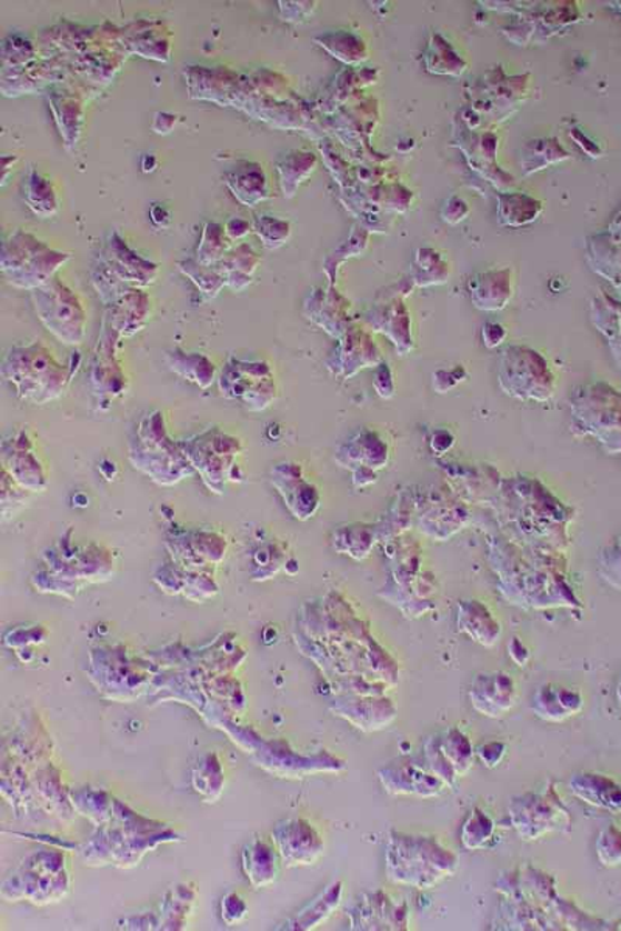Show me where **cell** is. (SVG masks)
<instances>
[{"label":"cell","instance_id":"1","mask_svg":"<svg viewBox=\"0 0 621 931\" xmlns=\"http://www.w3.org/2000/svg\"><path fill=\"white\" fill-rule=\"evenodd\" d=\"M488 557L498 577L499 592L510 604L529 610L580 608L560 553L495 539Z\"/></svg>","mask_w":621,"mask_h":931},{"label":"cell","instance_id":"2","mask_svg":"<svg viewBox=\"0 0 621 931\" xmlns=\"http://www.w3.org/2000/svg\"><path fill=\"white\" fill-rule=\"evenodd\" d=\"M503 515L522 535L525 545L561 550L568 542L570 512L538 480L518 477L505 481Z\"/></svg>","mask_w":621,"mask_h":931},{"label":"cell","instance_id":"3","mask_svg":"<svg viewBox=\"0 0 621 931\" xmlns=\"http://www.w3.org/2000/svg\"><path fill=\"white\" fill-rule=\"evenodd\" d=\"M459 868V857L435 837L392 831L385 848V874L397 885L431 890Z\"/></svg>","mask_w":621,"mask_h":931},{"label":"cell","instance_id":"4","mask_svg":"<svg viewBox=\"0 0 621 931\" xmlns=\"http://www.w3.org/2000/svg\"><path fill=\"white\" fill-rule=\"evenodd\" d=\"M70 376L41 343L13 347L2 362V378L13 386L16 397L34 406L61 398L72 381Z\"/></svg>","mask_w":621,"mask_h":931},{"label":"cell","instance_id":"5","mask_svg":"<svg viewBox=\"0 0 621 931\" xmlns=\"http://www.w3.org/2000/svg\"><path fill=\"white\" fill-rule=\"evenodd\" d=\"M129 461L162 487H173L194 473L179 443L168 437L166 420L159 410L144 414L136 426L129 438Z\"/></svg>","mask_w":621,"mask_h":931},{"label":"cell","instance_id":"6","mask_svg":"<svg viewBox=\"0 0 621 931\" xmlns=\"http://www.w3.org/2000/svg\"><path fill=\"white\" fill-rule=\"evenodd\" d=\"M572 430L589 436L608 452L621 453V393L603 382L577 387L570 398Z\"/></svg>","mask_w":621,"mask_h":931},{"label":"cell","instance_id":"7","mask_svg":"<svg viewBox=\"0 0 621 931\" xmlns=\"http://www.w3.org/2000/svg\"><path fill=\"white\" fill-rule=\"evenodd\" d=\"M46 562L49 570L38 573L33 579L34 584L41 592L61 594L77 592L83 584L107 579L114 569V559L109 551L97 545L68 553L60 542L54 549L47 551Z\"/></svg>","mask_w":621,"mask_h":931},{"label":"cell","instance_id":"8","mask_svg":"<svg viewBox=\"0 0 621 931\" xmlns=\"http://www.w3.org/2000/svg\"><path fill=\"white\" fill-rule=\"evenodd\" d=\"M392 570L379 597L397 605L409 618H420L433 608L437 584L431 573L421 570L420 551L405 545V553L392 554Z\"/></svg>","mask_w":621,"mask_h":931},{"label":"cell","instance_id":"9","mask_svg":"<svg viewBox=\"0 0 621 931\" xmlns=\"http://www.w3.org/2000/svg\"><path fill=\"white\" fill-rule=\"evenodd\" d=\"M511 827L525 841L542 839L547 834L572 831V815L562 803L553 782H547L542 790L514 797L508 805Z\"/></svg>","mask_w":621,"mask_h":931},{"label":"cell","instance_id":"10","mask_svg":"<svg viewBox=\"0 0 621 931\" xmlns=\"http://www.w3.org/2000/svg\"><path fill=\"white\" fill-rule=\"evenodd\" d=\"M178 443L206 487L214 494H222L226 481L232 479L237 469V457L243 452L241 441L218 428H210Z\"/></svg>","mask_w":621,"mask_h":931},{"label":"cell","instance_id":"11","mask_svg":"<svg viewBox=\"0 0 621 931\" xmlns=\"http://www.w3.org/2000/svg\"><path fill=\"white\" fill-rule=\"evenodd\" d=\"M66 260H69L66 253L53 252L31 234L19 230L3 244L2 271L16 288L34 291L49 283Z\"/></svg>","mask_w":621,"mask_h":931},{"label":"cell","instance_id":"12","mask_svg":"<svg viewBox=\"0 0 621 931\" xmlns=\"http://www.w3.org/2000/svg\"><path fill=\"white\" fill-rule=\"evenodd\" d=\"M499 386L519 401L545 402L553 397L554 378L549 363L537 351L508 347L499 358Z\"/></svg>","mask_w":621,"mask_h":931},{"label":"cell","instance_id":"13","mask_svg":"<svg viewBox=\"0 0 621 931\" xmlns=\"http://www.w3.org/2000/svg\"><path fill=\"white\" fill-rule=\"evenodd\" d=\"M42 324L66 346H81L86 336V312L76 293L58 279L31 291Z\"/></svg>","mask_w":621,"mask_h":931},{"label":"cell","instance_id":"14","mask_svg":"<svg viewBox=\"0 0 621 931\" xmlns=\"http://www.w3.org/2000/svg\"><path fill=\"white\" fill-rule=\"evenodd\" d=\"M226 399H238L250 412H263L276 401L277 386L269 363L230 358L218 376Z\"/></svg>","mask_w":621,"mask_h":931},{"label":"cell","instance_id":"15","mask_svg":"<svg viewBox=\"0 0 621 931\" xmlns=\"http://www.w3.org/2000/svg\"><path fill=\"white\" fill-rule=\"evenodd\" d=\"M500 894L493 929L498 930H562L557 919L530 901L519 888L514 871L503 872L495 882Z\"/></svg>","mask_w":621,"mask_h":931},{"label":"cell","instance_id":"16","mask_svg":"<svg viewBox=\"0 0 621 931\" xmlns=\"http://www.w3.org/2000/svg\"><path fill=\"white\" fill-rule=\"evenodd\" d=\"M334 459L351 471L354 488H365L378 480L379 469L389 463V446L373 430L361 429L339 446Z\"/></svg>","mask_w":621,"mask_h":931},{"label":"cell","instance_id":"17","mask_svg":"<svg viewBox=\"0 0 621 931\" xmlns=\"http://www.w3.org/2000/svg\"><path fill=\"white\" fill-rule=\"evenodd\" d=\"M167 549L176 565L183 570L202 571L224 559L228 541L214 531H173L168 535Z\"/></svg>","mask_w":621,"mask_h":931},{"label":"cell","instance_id":"18","mask_svg":"<svg viewBox=\"0 0 621 931\" xmlns=\"http://www.w3.org/2000/svg\"><path fill=\"white\" fill-rule=\"evenodd\" d=\"M2 466L3 471L27 491L41 492L47 488L44 466L39 461L27 430H18L2 441Z\"/></svg>","mask_w":621,"mask_h":931},{"label":"cell","instance_id":"19","mask_svg":"<svg viewBox=\"0 0 621 931\" xmlns=\"http://www.w3.org/2000/svg\"><path fill=\"white\" fill-rule=\"evenodd\" d=\"M272 835L281 860L289 868L307 867V864L318 862L325 849L318 829L307 820L281 821Z\"/></svg>","mask_w":621,"mask_h":931},{"label":"cell","instance_id":"20","mask_svg":"<svg viewBox=\"0 0 621 931\" xmlns=\"http://www.w3.org/2000/svg\"><path fill=\"white\" fill-rule=\"evenodd\" d=\"M378 780L385 792L394 797H417L425 800L439 797L448 789L428 767L410 761H398L381 767L378 770Z\"/></svg>","mask_w":621,"mask_h":931},{"label":"cell","instance_id":"21","mask_svg":"<svg viewBox=\"0 0 621 931\" xmlns=\"http://www.w3.org/2000/svg\"><path fill=\"white\" fill-rule=\"evenodd\" d=\"M349 917L354 930H409L408 903L393 901L382 890L362 895Z\"/></svg>","mask_w":621,"mask_h":931},{"label":"cell","instance_id":"22","mask_svg":"<svg viewBox=\"0 0 621 931\" xmlns=\"http://www.w3.org/2000/svg\"><path fill=\"white\" fill-rule=\"evenodd\" d=\"M331 711L364 733L387 729L398 715L397 705L387 695L345 694L335 700Z\"/></svg>","mask_w":621,"mask_h":931},{"label":"cell","instance_id":"23","mask_svg":"<svg viewBox=\"0 0 621 931\" xmlns=\"http://www.w3.org/2000/svg\"><path fill=\"white\" fill-rule=\"evenodd\" d=\"M271 481L296 519H311L320 507L318 488L304 479L302 466L284 461L272 469Z\"/></svg>","mask_w":621,"mask_h":931},{"label":"cell","instance_id":"24","mask_svg":"<svg viewBox=\"0 0 621 931\" xmlns=\"http://www.w3.org/2000/svg\"><path fill=\"white\" fill-rule=\"evenodd\" d=\"M468 519L470 512L467 507L444 492L429 494L423 508L418 512L420 530L437 541H447L467 525Z\"/></svg>","mask_w":621,"mask_h":931},{"label":"cell","instance_id":"25","mask_svg":"<svg viewBox=\"0 0 621 931\" xmlns=\"http://www.w3.org/2000/svg\"><path fill=\"white\" fill-rule=\"evenodd\" d=\"M471 705L478 713L490 719L505 715L514 705L515 683L507 672H485L472 680Z\"/></svg>","mask_w":621,"mask_h":931},{"label":"cell","instance_id":"26","mask_svg":"<svg viewBox=\"0 0 621 931\" xmlns=\"http://www.w3.org/2000/svg\"><path fill=\"white\" fill-rule=\"evenodd\" d=\"M379 351L372 340L361 332H350L339 340L330 358L327 359V369L335 378H353L362 369L377 367L379 363Z\"/></svg>","mask_w":621,"mask_h":931},{"label":"cell","instance_id":"27","mask_svg":"<svg viewBox=\"0 0 621 931\" xmlns=\"http://www.w3.org/2000/svg\"><path fill=\"white\" fill-rule=\"evenodd\" d=\"M584 700L580 691L569 690L560 684H544L534 692L531 711L541 721L560 723L568 721L583 710Z\"/></svg>","mask_w":621,"mask_h":931},{"label":"cell","instance_id":"28","mask_svg":"<svg viewBox=\"0 0 621 931\" xmlns=\"http://www.w3.org/2000/svg\"><path fill=\"white\" fill-rule=\"evenodd\" d=\"M570 792L593 808L621 813V784L604 774L578 772L569 781Z\"/></svg>","mask_w":621,"mask_h":931},{"label":"cell","instance_id":"29","mask_svg":"<svg viewBox=\"0 0 621 931\" xmlns=\"http://www.w3.org/2000/svg\"><path fill=\"white\" fill-rule=\"evenodd\" d=\"M457 628L464 635L470 637L474 643L483 648H493L498 643L500 635H502V628H500L499 621L495 620L491 610L478 600L459 602Z\"/></svg>","mask_w":621,"mask_h":931},{"label":"cell","instance_id":"30","mask_svg":"<svg viewBox=\"0 0 621 931\" xmlns=\"http://www.w3.org/2000/svg\"><path fill=\"white\" fill-rule=\"evenodd\" d=\"M107 253L108 276L116 279L117 283L131 281L137 284H150L158 273L154 264L140 260L117 234L108 242Z\"/></svg>","mask_w":621,"mask_h":931},{"label":"cell","instance_id":"31","mask_svg":"<svg viewBox=\"0 0 621 931\" xmlns=\"http://www.w3.org/2000/svg\"><path fill=\"white\" fill-rule=\"evenodd\" d=\"M224 181L238 201L246 206L256 207L269 198L268 182L258 163L244 162L233 167L226 173Z\"/></svg>","mask_w":621,"mask_h":931},{"label":"cell","instance_id":"32","mask_svg":"<svg viewBox=\"0 0 621 931\" xmlns=\"http://www.w3.org/2000/svg\"><path fill=\"white\" fill-rule=\"evenodd\" d=\"M109 307H112L111 328L120 336L128 338L143 327L148 314V300L147 296L137 289H129L128 292L117 297Z\"/></svg>","mask_w":621,"mask_h":931},{"label":"cell","instance_id":"33","mask_svg":"<svg viewBox=\"0 0 621 931\" xmlns=\"http://www.w3.org/2000/svg\"><path fill=\"white\" fill-rule=\"evenodd\" d=\"M331 542H333V549L338 553L361 561V559L369 557L374 543L379 542L378 525L351 523V525L338 528V530H334Z\"/></svg>","mask_w":621,"mask_h":931},{"label":"cell","instance_id":"34","mask_svg":"<svg viewBox=\"0 0 621 931\" xmlns=\"http://www.w3.org/2000/svg\"><path fill=\"white\" fill-rule=\"evenodd\" d=\"M167 363L171 371L202 390L209 389L214 382V376H217L213 363L206 356L199 353H183L181 350L170 351V353H167Z\"/></svg>","mask_w":621,"mask_h":931},{"label":"cell","instance_id":"35","mask_svg":"<svg viewBox=\"0 0 621 931\" xmlns=\"http://www.w3.org/2000/svg\"><path fill=\"white\" fill-rule=\"evenodd\" d=\"M343 895V885L342 882H334L333 885L327 888L325 891H322L310 903V905L304 907L294 921L291 922V929L294 930H312L315 927L325 922L331 914L334 913L335 909L341 905Z\"/></svg>","mask_w":621,"mask_h":931},{"label":"cell","instance_id":"36","mask_svg":"<svg viewBox=\"0 0 621 931\" xmlns=\"http://www.w3.org/2000/svg\"><path fill=\"white\" fill-rule=\"evenodd\" d=\"M243 867L253 887H266L276 880V852L264 841L253 840L244 848Z\"/></svg>","mask_w":621,"mask_h":931},{"label":"cell","instance_id":"37","mask_svg":"<svg viewBox=\"0 0 621 931\" xmlns=\"http://www.w3.org/2000/svg\"><path fill=\"white\" fill-rule=\"evenodd\" d=\"M258 258L256 253L248 248L241 246L236 252L230 253L229 257L222 258L218 264V272L221 273L226 284L230 286L233 291H241L246 286L252 281L253 272H256Z\"/></svg>","mask_w":621,"mask_h":931},{"label":"cell","instance_id":"38","mask_svg":"<svg viewBox=\"0 0 621 931\" xmlns=\"http://www.w3.org/2000/svg\"><path fill=\"white\" fill-rule=\"evenodd\" d=\"M441 750L454 767L457 777H464L474 764L475 749L471 739L459 727H451L439 734Z\"/></svg>","mask_w":621,"mask_h":931},{"label":"cell","instance_id":"39","mask_svg":"<svg viewBox=\"0 0 621 931\" xmlns=\"http://www.w3.org/2000/svg\"><path fill=\"white\" fill-rule=\"evenodd\" d=\"M23 199L38 217H53L58 211V199L52 186L34 170L30 171L23 183Z\"/></svg>","mask_w":621,"mask_h":931},{"label":"cell","instance_id":"40","mask_svg":"<svg viewBox=\"0 0 621 931\" xmlns=\"http://www.w3.org/2000/svg\"><path fill=\"white\" fill-rule=\"evenodd\" d=\"M495 824L493 819L482 809H472L468 819L464 820L460 840L468 851H479L487 848L493 840Z\"/></svg>","mask_w":621,"mask_h":931},{"label":"cell","instance_id":"41","mask_svg":"<svg viewBox=\"0 0 621 931\" xmlns=\"http://www.w3.org/2000/svg\"><path fill=\"white\" fill-rule=\"evenodd\" d=\"M553 914L557 921L560 922L562 930H611L612 927L608 922L601 921L591 917L581 910L575 902L558 895L557 902L553 905Z\"/></svg>","mask_w":621,"mask_h":931},{"label":"cell","instance_id":"42","mask_svg":"<svg viewBox=\"0 0 621 931\" xmlns=\"http://www.w3.org/2000/svg\"><path fill=\"white\" fill-rule=\"evenodd\" d=\"M252 562V578L256 581H266L287 565V551L279 542H261L253 551Z\"/></svg>","mask_w":621,"mask_h":931},{"label":"cell","instance_id":"43","mask_svg":"<svg viewBox=\"0 0 621 931\" xmlns=\"http://www.w3.org/2000/svg\"><path fill=\"white\" fill-rule=\"evenodd\" d=\"M424 761L425 767L437 778H440L441 781L447 784L448 789H454L457 784V777L454 767H452L451 762L448 761V758L444 757L443 750H441L439 734L437 737L429 738L424 744Z\"/></svg>","mask_w":621,"mask_h":931},{"label":"cell","instance_id":"44","mask_svg":"<svg viewBox=\"0 0 621 931\" xmlns=\"http://www.w3.org/2000/svg\"><path fill=\"white\" fill-rule=\"evenodd\" d=\"M181 271L193 280V283L201 289L207 299H214L220 293L222 286H226V280L222 279L221 273L212 266H204L201 263H193V261H186L181 264Z\"/></svg>","mask_w":621,"mask_h":931},{"label":"cell","instance_id":"45","mask_svg":"<svg viewBox=\"0 0 621 931\" xmlns=\"http://www.w3.org/2000/svg\"><path fill=\"white\" fill-rule=\"evenodd\" d=\"M253 229L268 249L280 248L291 234L288 222L280 221L276 217H269V214H258L256 221H253Z\"/></svg>","mask_w":621,"mask_h":931},{"label":"cell","instance_id":"46","mask_svg":"<svg viewBox=\"0 0 621 931\" xmlns=\"http://www.w3.org/2000/svg\"><path fill=\"white\" fill-rule=\"evenodd\" d=\"M224 252V234H222L221 227L217 224L207 226L201 244L198 248V263L212 266L217 261H221Z\"/></svg>","mask_w":621,"mask_h":931},{"label":"cell","instance_id":"47","mask_svg":"<svg viewBox=\"0 0 621 931\" xmlns=\"http://www.w3.org/2000/svg\"><path fill=\"white\" fill-rule=\"evenodd\" d=\"M597 857L604 867H617L621 863V831L611 824L600 832L595 843Z\"/></svg>","mask_w":621,"mask_h":931},{"label":"cell","instance_id":"48","mask_svg":"<svg viewBox=\"0 0 621 931\" xmlns=\"http://www.w3.org/2000/svg\"><path fill=\"white\" fill-rule=\"evenodd\" d=\"M599 570L609 585L621 590V534L601 551Z\"/></svg>","mask_w":621,"mask_h":931},{"label":"cell","instance_id":"49","mask_svg":"<svg viewBox=\"0 0 621 931\" xmlns=\"http://www.w3.org/2000/svg\"><path fill=\"white\" fill-rule=\"evenodd\" d=\"M27 489L19 487L10 473L2 471V514L6 515L10 510V504L13 507V515L21 510L29 497H27Z\"/></svg>","mask_w":621,"mask_h":931},{"label":"cell","instance_id":"50","mask_svg":"<svg viewBox=\"0 0 621 931\" xmlns=\"http://www.w3.org/2000/svg\"><path fill=\"white\" fill-rule=\"evenodd\" d=\"M221 913L222 919H224L229 925H233L237 924V922L243 921L246 913H248V907H246V903L240 895L228 894L224 899H222Z\"/></svg>","mask_w":621,"mask_h":931},{"label":"cell","instance_id":"51","mask_svg":"<svg viewBox=\"0 0 621 931\" xmlns=\"http://www.w3.org/2000/svg\"><path fill=\"white\" fill-rule=\"evenodd\" d=\"M507 753V745L503 742H488V744L480 745L475 750V757L482 761V764L488 769H494Z\"/></svg>","mask_w":621,"mask_h":931},{"label":"cell","instance_id":"52","mask_svg":"<svg viewBox=\"0 0 621 931\" xmlns=\"http://www.w3.org/2000/svg\"><path fill=\"white\" fill-rule=\"evenodd\" d=\"M373 387L377 390L378 397L382 399H390L394 394V381L392 371L387 366H379L377 374H374Z\"/></svg>","mask_w":621,"mask_h":931},{"label":"cell","instance_id":"53","mask_svg":"<svg viewBox=\"0 0 621 931\" xmlns=\"http://www.w3.org/2000/svg\"><path fill=\"white\" fill-rule=\"evenodd\" d=\"M508 652H510L511 660H513L518 667H527V663H529L530 652L521 640H511L510 644H508Z\"/></svg>","mask_w":621,"mask_h":931},{"label":"cell","instance_id":"54","mask_svg":"<svg viewBox=\"0 0 621 931\" xmlns=\"http://www.w3.org/2000/svg\"><path fill=\"white\" fill-rule=\"evenodd\" d=\"M154 121H158V123L160 121V124H152V129H154L158 134H168V132H171V129H173L176 124V117L170 116V113H162V117H160V113H156Z\"/></svg>","mask_w":621,"mask_h":931},{"label":"cell","instance_id":"55","mask_svg":"<svg viewBox=\"0 0 621 931\" xmlns=\"http://www.w3.org/2000/svg\"><path fill=\"white\" fill-rule=\"evenodd\" d=\"M439 444L447 446V449L449 451V449H451L452 446H454V437H452L451 433L447 432V430H440V432H437L435 436L432 437V440H431L432 451Z\"/></svg>","mask_w":621,"mask_h":931},{"label":"cell","instance_id":"56","mask_svg":"<svg viewBox=\"0 0 621 931\" xmlns=\"http://www.w3.org/2000/svg\"><path fill=\"white\" fill-rule=\"evenodd\" d=\"M617 699H619V702H620V705H621V677H620L619 687H617Z\"/></svg>","mask_w":621,"mask_h":931}]
</instances>
